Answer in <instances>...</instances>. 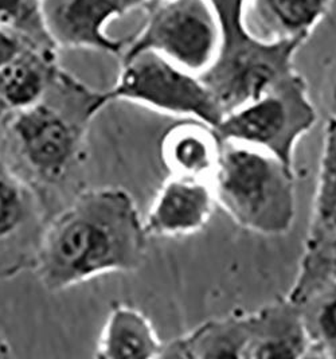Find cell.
I'll use <instances>...</instances> for the list:
<instances>
[{"label": "cell", "instance_id": "6", "mask_svg": "<svg viewBox=\"0 0 336 359\" xmlns=\"http://www.w3.org/2000/svg\"><path fill=\"white\" fill-rule=\"evenodd\" d=\"M112 101H128L159 114L201 121L215 128L224 114L199 76L155 51L121 58L117 82L107 92Z\"/></svg>", "mask_w": 336, "mask_h": 359}, {"label": "cell", "instance_id": "10", "mask_svg": "<svg viewBox=\"0 0 336 359\" xmlns=\"http://www.w3.org/2000/svg\"><path fill=\"white\" fill-rule=\"evenodd\" d=\"M154 0H39L48 41L65 49H92L123 54L126 42L111 38L107 26Z\"/></svg>", "mask_w": 336, "mask_h": 359}, {"label": "cell", "instance_id": "22", "mask_svg": "<svg viewBox=\"0 0 336 359\" xmlns=\"http://www.w3.org/2000/svg\"><path fill=\"white\" fill-rule=\"evenodd\" d=\"M11 351H13V347L8 342V339L6 338L3 330L0 328V358H10L13 355Z\"/></svg>", "mask_w": 336, "mask_h": 359}, {"label": "cell", "instance_id": "8", "mask_svg": "<svg viewBox=\"0 0 336 359\" xmlns=\"http://www.w3.org/2000/svg\"><path fill=\"white\" fill-rule=\"evenodd\" d=\"M336 276V117L323 137L316 191L300 269L288 299L300 304Z\"/></svg>", "mask_w": 336, "mask_h": 359}, {"label": "cell", "instance_id": "19", "mask_svg": "<svg viewBox=\"0 0 336 359\" xmlns=\"http://www.w3.org/2000/svg\"><path fill=\"white\" fill-rule=\"evenodd\" d=\"M0 26L11 33L25 34L34 39H45L39 0H0Z\"/></svg>", "mask_w": 336, "mask_h": 359}, {"label": "cell", "instance_id": "2", "mask_svg": "<svg viewBox=\"0 0 336 359\" xmlns=\"http://www.w3.org/2000/svg\"><path fill=\"white\" fill-rule=\"evenodd\" d=\"M57 88L54 98L48 85L36 104L10 112L6 121L13 152L34 180L42 183H57L72 171L90 123L111 102L107 92L89 90L62 76Z\"/></svg>", "mask_w": 336, "mask_h": 359}, {"label": "cell", "instance_id": "13", "mask_svg": "<svg viewBox=\"0 0 336 359\" xmlns=\"http://www.w3.org/2000/svg\"><path fill=\"white\" fill-rule=\"evenodd\" d=\"M221 148L222 142L213 127L189 120L164 132L161 163L171 177L210 182L220 162Z\"/></svg>", "mask_w": 336, "mask_h": 359}, {"label": "cell", "instance_id": "15", "mask_svg": "<svg viewBox=\"0 0 336 359\" xmlns=\"http://www.w3.org/2000/svg\"><path fill=\"white\" fill-rule=\"evenodd\" d=\"M252 313L211 319L174 341L163 343L161 358L246 359Z\"/></svg>", "mask_w": 336, "mask_h": 359}, {"label": "cell", "instance_id": "17", "mask_svg": "<svg viewBox=\"0 0 336 359\" xmlns=\"http://www.w3.org/2000/svg\"><path fill=\"white\" fill-rule=\"evenodd\" d=\"M51 80L48 61L23 50L0 67V107L8 112L32 107L45 96Z\"/></svg>", "mask_w": 336, "mask_h": 359}, {"label": "cell", "instance_id": "11", "mask_svg": "<svg viewBox=\"0 0 336 359\" xmlns=\"http://www.w3.org/2000/svg\"><path fill=\"white\" fill-rule=\"evenodd\" d=\"M215 208L208 180L171 177L164 182L145 219L148 237H184L205 228Z\"/></svg>", "mask_w": 336, "mask_h": 359}, {"label": "cell", "instance_id": "3", "mask_svg": "<svg viewBox=\"0 0 336 359\" xmlns=\"http://www.w3.org/2000/svg\"><path fill=\"white\" fill-rule=\"evenodd\" d=\"M218 18L220 46L199 74L222 114L234 112L293 76L302 39L265 41L245 22V0H210Z\"/></svg>", "mask_w": 336, "mask_h": 359}, {"label": "cell", "instance_id": "23", "mask_svg": "<svg viewBox=\"0 0 336 359\" xmlns=\"http://www.w3.org/2000/svg\"><path fill=\"white\" fill-rule=\"evenodd\" d=\"M334 280H336V276H335V278H334Z\"/></svg>", "mask_w": 336, "mask_h": 359}, {"label": "cell", "instance_id": "20", "mask_svg": "<svg viewBox=\"0 0 336 359\" xmlns=\"http://www.w3.org/2000/svg\"><path fill=\"white\" fill-rule=\"evenodd\" d=\"M22 51L23 48L15 35L0 26V67L14 60Z\"/></svg>", "mask_w": 336, "mask_h": 359}, {"label": "cell", "instance_id": "18", "mask_svg": "<svg viewBox=\"0 0 336 359\" xmlns=\"http://www.w3.org/2000/svg\"><path fill=\"white\" fill-rule=\"evenodd\" d=\"M299 306L309 339L308 358L336 359V280Z\"/></svg>", "mask_w": 336, "mask_h": 359}, {"label": "cell", "instance_id": "14", "mask_svg": "<svg viewBox=\"0 0 336 359\" xmlns=\"http://www.w3.org/2000/svg\"><path fill=\"white\" fill-rule=\"evenodd\" d=\"M335 0H245L249 30L265 41L307 42Z\"/></svg>", "mask_w": 336, "mask_h": 359}, {"label": "cell", "instance_id": "5", "mask_svg": "<svg viewBox=\"0 0 336 359\" xmlns=\"http://www.w3.org/2000/svg\"><path fill=\"white\" fill-rule=\"evenodd\" d=\"M316 120L307 82L295 73L264 96L224 114L214 130L221 142L260 148L295 168L296 146Z\"/></svg>", "mask_w": 336, "mask_h": 359}, {"label": "cell", "instance_id": "4", "mask_svg": "<svg viewBox=\"0 0 336 359\" xmlns=\"http://www.w3.org/2000/svg\"><path fill=\"white\" fill-rule=\"evenodd\" d=\"M210 184L215 203L241 228L274 237L288 233L293 226L295 168L272 154L236 142H222Z\"/></svg>", "mask_w": 336, "mask_h": 359}, {"label": "cell", "instance_id": "9", "mask_svg": "<svg viewBox=\"0 0 336 359\" xmlns=\"http://www.w3.org/2000/svg\"><path fill=\"white\" fill-rule=\"evenodd\" d=\"M45 228L32 183L0 158V281L34 269Z\"/></svg>", "mask_w": 336, "mask_h": 359}, {"label": "cell", "instance_id": "21", "mask_svg": "<svg viewBox=\"0 0 336 359\" xmlns=\"http://www.w3.org/2000/svg\"><path fill=\"white\" fill-rule=\"evenodd\" d=\"M323 98L330 117H336V57L325 74L323 85Z\"/></svg>", "mask_w": 336, "mask_h": 359}, {"label": "cell", "instance_id": "16", "mask_svg": "<svg viewBox=\"0 0 336 359\" xmlns=\"http://www.w3.org/2000/svg\"><path fill=\"white\" fill-rule=\"evenodd\" d=\"M163 342L149 319L133 306H113L97 342L100 359L161 358Z\"/></svg>", "mask_w": 336, "mask_h": 359}, {"label": "cell", "instance_id": "12", "mask_svg": "<svg viewBox=\"0 0 336 359\" xmlns=\"http://www.w3.org/2000/svg\"><path fill=\"white\" fill-rule=\"evenodd\" d=\"M309 339L303 312L290 299L252 313V337L246 359L308 358Z\"/></svg>", "mask_w": 336, "mask_h": 359}, {"label": "cell", "instance_id": "7", "mask_svg": "<svg viewBox=\"0 0 336 359\" xmlns=\"http://www.w3.org/2000/svg\"><path fill=\"white\" fill-rule=\"evenodd\" d=\"M143 29L123 57L155 51L199 76L215 58L220 46V25L210 0H154Z\"/></svg>", "mask_w": 336, "mask_h": 359}, {"label": "cell", "instance_id": "1", "mask_svg": "<svg viewBox=\"0 0 336 359\" xmlns=\"http://www.w3.org/2000/svg\"><path fill=\"white\" fill-rule=\"evenodd\" d=\"M147 240L128 191L90 189L46 225L34 271L48 291L61 292L101 275L137 271Z\"/></svg>", "mask_w": 336, "mask_h": 359}]
</instances>
